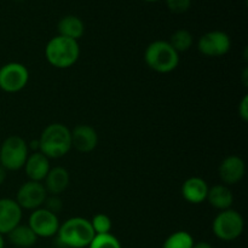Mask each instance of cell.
<instances>
[{
	"instance_id": "8",
	"label": "cell",
	"mask_w": 248,
	"mask_h": 248,
	"mask_svg": "<svg viewBox=\"0 0 248 248\" xmlns=\"http://www.w3.org/2000/svg\"><path fill=\"white\" fill-rule=\"evenodd\" d=\"M232 47L230 36L225 31H211L203 34L198 43V50L206 57H222Z\"/></svg>"
},
{
	"instance_id": "10",
	"label": "cell",
	"mask_w": 248,
	"mask_h": 248,
	"mask_svg": "<svg viewBox=\"0 0 248 248\" xmlns=\"http://www.w3.org/2000/svg\"><path fill=\"white\" fill-rule=\"evenodd\" d=\"M28 227L33 230L38 237H52L57 235L60 220L57 215L50 212L46 208H36L31 213Z\"/></svg>"
},
{
	"instance_id": "15",
	"label": "cell",
	"mask_w": 248,
	"mask_h": 248,
	"mask_svg": "<svg viewBox=\"0 0 248 248\" xmlns=\"http://www.w3.org/2000/svg\"><path fill=\"white\" fill-rule=\"evenodd\" d=\"M23 169L29 181L43 182L51 169L50 159L46 157L43 153L35 152L28 155Z\"/></svg>"
},
{
	"instance_id": "9",
	"label": "cell",
	"mask_w": 248,
	"mask_h": 248,
	"mask_svg": "<svg viewBox=\"0 0 248 248\" xmlns=\"http://www.w3.org/2000/svg\"><path fill=\"white\" fill-rule=\"evenodd\" d=\"M47 198V191L41 182L28 181L21 186L16 195V202L22 210L34 211L40 208Z\"/></svg>"
},
{
	"instance_id": "11",
	"label": "cell",
	"mask_w": 248,
	"mask_h": 248,
	"mask_svg": "<svg viewBox=\"0 0 248 248\" xmlns=\"http://www.w3.org/2000/svg\"><path fill=\"white\" fill-rule=\"evenodd\" d=\"M246 165L245 161L237 155L227 156L218 167V176L224 186H234L239 183L245 176Z\"/></svg>"
},
{
	"instance_id": "17",
	"label": "cell",
	"mask_w": 248,
	"mask_h": 248,
	"mask_svg": "<svg viewBox=\"0 0 248 248\" xmlns=\"http://www.w3.org/2000/svg\"><path fill=\"white\" fill-rule=\"evenodd\" d=\"M206 201H208L211 206L216 210L224 211L232 208V202H234V195L229 186L224 184H217L208 189L207 198Z\"/></svg>"
},
{
	"instance_id": "3",
	"label": "cell",
	"mask_w": 248,
	"mask_h": 248,
	"mask_svg": "<svg viewBox=\"0 0 248 248\" xmlns=\"http://www.w3.org/2000/svg\"><path fill=\"white\" fill-rule=\"evenodd\" d=\"M45 57L52 67L67 69L73 67L80 57V47L77 40L56 35L45 47Z\"/></svg>"
},
{
	"instance_id": "19",
	"label": "cell",
	"mask_w": 248,
	"mask_h": 248,
	"mask_svg": "<svg viewBox=\"0 0 248 248\" xmlns=\"http://www.w3.org/2000/svg\"><path fill=\"white\" fill-rule=\"evenodd\" d=\"M10 242L18 248H31L38 241V236L28 225L18 224L7 234Z\"/></svg>"
},
{
	"instance_id": "1",
	"label": "cell",
	"mask_w": 248,
	"mask_h": 248,
	"mask_svg": "<svg viewBox=\"0 0 248 248\" xmlns=\"http://www.w3.org/2000/svg\"><path fill=\"white\" fill-rule=\"evenodd\" d=\"M39 142V152L48 159H60L72 149L70 130L60 123L50 124L44 128Z\"/></svg>"
},
{
	"instance_id": "14",
	"label": "cell",
	"mask_w": 248,
	"mask_h": 248,
	"mask_svg": "<svg viewBox=\"0 0 248 248\" xmlns=\"http://www.w3.org/2000/svg\"><path fill=\"white\" fill-rule=\"evenodd\" d=\"M208 184L200 177H190L182 184L181 193L184 200L193 205H199L206 201L208 193Z\"/></svg>"
},
{
	"instance_id": "26",
	"label": "cell",
	"mask_w": 248,
	"mask_h": 248,
	"mask_svg": "<svg viewBox=\"0 0 248 248\" xmlns=\"http://www.w3.org/2000/svg\"><path fill=\"white\" fill-rule=\"evenodd\" d=\"M239 116L242 119V121L247 123L248 121V96H244L239 104Z\"/></svg>"
},
{
	"instance_id": "23",
	"label": "cell",
	"mask_w": 248,
	"mask_h": 248,
	"mask_svg": "<svg viewBox=\"0 0 248 248\" xmlns=\"http://www.w3.org/2000/svg\"><path fill=\"white\" fill-rule=\"evenodd\" d=\"M96 235H103V234H110L111 228H113V223L111 219L104 213H97L92 220H90Z\"/></svg>"
},
{
	"instance_id": "25",
	"label": "cell",
	"mask_w": 248,
	"mask_h": 248,
	"mask_svg": "<svg viewBox=\"0 0 248 248\" xmlns=\"http://www.w3.org/2000/svg\"><path fill=\"white\" fill-rule=\"evenodd\" d=\"M44 205H45V207L47 211H50V212L55 213V215H57V213L61 212V210H62L63 207V203H62V200H61L58 196L56 195H51L50 198H46L45 202H44Z\"/></svg>"
},
{
	"instance_id": "24",
	"label": "cell",
	"mask_w": 248,
	"mask_h": 248,
	"mask_svg": "<svg viewBox=\"0 0 248 248\" xmlns=\"http://www.w3.org/2000/svg\"><path fill=\"white\" fill-rule=\"evenodd\" d=\"M166 5L173 14H184L190 9L191 0H166Z\"/></svg>"
},
{
	"instance_id": "22",
	"label": "cell",
	"mask_w": 248,
	"mask_h": 248,
	"mask_svg": "<svg viewBox=\"0 0 248 248\" xmlns=\"http://www.w3.org/2000/svg\"><path fill=\"white\" fill-rule=\"evenodd\" d=\"M87 248H123L121 242L113 234L94 235L93 240Z\"/></svg>"
},
{
	"instance_id": "28",
	"label": "cell",
	"mask_w": 248,
	"mask_h": 248,
	"mask_svg": "<svg viewBox=\"0 0 248 248\" xmlns=\"http://www.w3.org/2000/svg\"><path fill=\"white\" fill-rule=\"evenodd\" d=\"M193 248H213V247L211 246V245L208 244V242L200 241V242H198V244H194Z\"/></svg>"
},
{
	"instance_id": "4",
	"label": "cell",
	"mask_w": 248,
	"mask_h": 248,
	"mask_svg": "<svg viewBox=\"0 0 248 248\" xmlns=\"http://www.w3.org/2000/svg\"><path fill=\"white\" fill-rule=\"evenodd\" d=\"M144 61L154 72L167 74L178 67L179 53L170 45L169 41L155 40L145 48Z\"/></svg>"
},
{
	"instance_id": "2",
	"label": "cell",
	"mask_w": 248,
	"mask_h": 248,
	"mask_svg": "<svg viewBox=\"0 0 248 248\" xmlns=\"http://www.w3.org/2000/svg\"><path fill=\"white\" fill-rule=\"evenodd\" d=\"M91 222L86 218L73 217L60 224L57 239L61 245L68 248H86L94 237Z\"/></svg>"
},
{
	"instance_id": "30",
	"label": "cell",
	"mask_w": 248,
	"mask_h": 248,
	"mask_svg": "<svg viewBox=\"0 0 248 248\" xmlns=\"http://www.w3.org/2000/svg\"><path fill=\"white\" fill-rule=\"evenodd\" d=\"M143 1H147V2H156L159 0H143Z\"/></svg>"
},
{
	"instance_id": "18",
	"label": "cell",
	"mask_w": 248,
	"mask_h": 248,
	"mask_svg": "<svg viewBox=\"0 0 248 248\" xmlns=\"http://www.w3.org/2000/svg\"><path fill=\"white\" fill-rule=\"evenodd\" d=\"M58 33H60L58 35L78 41L84 35L85 24L79 17L68 15V16L61 18V21L58 22Z\"/></svg>"
},
{
	"instance_id": "12",
	"label": "cell",
	"mask_w": 248,
	"mask_h": 248,
	"mask_svg": "<svg viewBox=\"0 0 248 248\" xmlns=\"http://www.w3.org/2000/svg\"><path fill=\"white\" fill-rule=\"evenodd\" d=\"M72 148L77 152L87 154L96 149L98 144V135L96 130L90 125H77L70 130Z\"/></svg>"
},
{
	"instance_id": "13",
	"label": "cell",
	"mask_w": 248,
	"mask_h": 248,
	"mask_svg": "<svg viewBox=\"0 0 248 248\" xmlns=\"http://www.w3.org/2000/svg\"><path fill=\"white\" fill-rule=\"evenodd\" d=\"M22 208L14 199H0V234L7 235L21 224Z\"/></svg>"
},
{
	"instance_id": "7",
	"label": "cell",
	"mask_w": 248,
	"mask_h": 248,
	"mask_svg": "<svg viewBox=\"0 0 248 248\" xmlns=\"http://www.w3.org/2000/svg\"><path fill=\"white\" fill-rule=\"evenodd\" d=\"M29 81L27 67L18 62H10L0 68V90L7 93L22 91Z\"/></svg>"
},
{
	"instance_id": "29",
	"label": "cell",
	"mask_w": 248,
	"mask_h": 248,
	"mask_svg": "<svg viewBox=\"0 0 248 248\" xmlns=\"http://www.w3.org/2000/svg\"><path fill=\"white\" fill-rule=\"evenodd\" d=\"M5 247V241H4V235L0 234V248Z\"/></svg>"
},
{
	"instance_id": "21",
	"label": "cell",
	"mask_w": 248,
	"mask_h": 248,
	"mask_svg": "<svg viewBox=\"0 0 248 248\" xmlns=\"http://www.w3.org/2000/svg\"><path fill=\"white\" fill-rule=\"evenodd\" d=\"M169 43L178 53L186 52L193 45V35L186 29H177L171 35Z\"/></svg>"
},
{
	"instance_id": "20",
	"label": "cell",
	"mask_w": 248,
	"mask_h": 248,
	"mask_svg": "<svg viewBox=\"0 0 248 248\" xmlns=\"http://www.w3.org/2000/svg\"><path fill=\"white\" fill-rule=\"evenodd\" d=\"M194 237L188 232L179 230L174 232L167 237L162 244V248H193Z\"/></svg>"
},
{
	"instance_id": "16",
	"label": "cell",
	"mask_w": 248,
	"mask_h": 248,
	"mask_svg": "<svg viewBox=\"0 0 248 248\" xmlns=\"http://www.w3.org/2000/svg\"><path fill=\"white\" fill-rule=\"evenodd\" d=\"M70 177L69 172L64 169V167H53L50 169L47 176L44 179V186H45L46 191L50 195H61L67 190L68 186H69Z\"/></svg>"
},
{
	"instance_id": "27",
	"label": "cell",
	"mask_w": 248,
	"mask_h": 248,
	"mask_svg": "<svg viewBox=\"0 0 248 248\" xmlns=\"http://www.w3.org/2000/svg\"><path fill=\"white\" fill-rule=\"evenodd\" d=\"M6 174H7V171L1 166V165H0V186L4 184L5 179H6Z\"/></svg>"
},
{
	"instance_id": "6",
	"label": "cell",
	"mask_w": 248,
	"mask_h": 248,
	"mask_svg": "<svg viewBox=\"0 0 248 248\" xmlns=\"http://www.w3.org/2000/svg\"><path fill=\"white\" fill-rule=\"evenodd\" d=\"M28 144L19 136H10L0 147V165L6 171L23 169L28 157Z\"/></svg>"
},
{
	"instance_id": "5",
	"label": "cell",
	"mask_w": 248,
	"mask_h": 248,
	"mask_svg": "<svg viewBox=\"0 0 248 248\" xmlns=\"http://www.w3.org/2000/svg\"><path fill=\"white\" fill-rule=\"evenodd\" d=\"M244 218L232 208L220 211L212 223V232L215 236L225 242L239 239L244 232Z\"/></svg>"
}]
</instances>
